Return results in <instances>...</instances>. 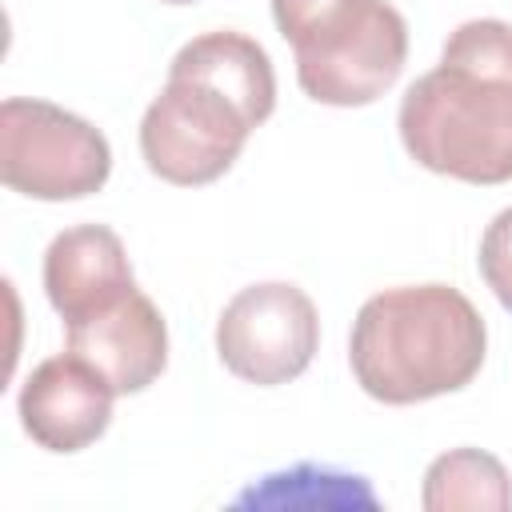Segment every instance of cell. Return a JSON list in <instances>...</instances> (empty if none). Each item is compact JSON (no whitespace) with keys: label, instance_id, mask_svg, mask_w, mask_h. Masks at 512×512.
<instances>
[{"label":"cell","instance_id":"1","mask_svg":"<svg viewBox=\"0 0 512 512\" xmlns=\"http://www.w3.org/2000/svg\"><path fill=\"white\" fill-rule=\"evenodd\" d=\"M408 156L464 184L512 180V24L464 20L400 100Z\"/></svg>","mask_w":512,"mask_h":512},{"label":"cell","instance_id":"2","mask_svg":"<svg viewBox=\"0 0 512 512\" xmlns=\"http://www.w3.org/2000/svg\"><path fill=\"white\" fill-rule=\"evenodd\" d=\"M488 328L452 284H404L368 296L356 312L348 360L356 384L380 404H416L476 380Z\"/></svg>","mask_w":512,"mask_h":512},{"label":"cell","instance_id":"3","mask_svg":"<svg viewBox=\"0 0 512 512\" xmlns=\"http://www.w3.org/2000/svg\"><path fill=\"white\" fill-rule=\"evenodd\" d=\"M272 20L316 104H372L404 72L408 24L388 0H272Z\"/></svg>","mask_w":512,"mask_h":512},{"label":"cell","instance_id":"4","mask_svg":"<svg viewBox=\"0 0 512 512\" xmlns=\"http://www.w3.org/2000/svg\"><path fill=\"white\" fill-rule=\"evenodd\" d=\"M252 128L260 120L232 92L172 64L168 84L140 120V152L160 180L196 188L236 164Z\"/></svg>","mask_w":512,"mask_h":512},{"label":"cell","instance_id":"5","mask_svg":"<svg viewBox=\"0 0 512 512\" xmlns=\"http://www.w3.org/2000/svg\"><path fill=\"white\" fill-rule=\"evenodd\" d=\"M112 148L100 128L48 104L12 96L0 104V176L32 200H80L104 188Z\"/></svg>","mask_w":512,"mask_h":512},{"label":"cell","instance_id":"6","mask_svg":"<svg viewBox=\"0 0 512 512\" xmlns=\"http://www.w3.org/2000/svg\"><path fill=\"white\" fill-rule=\"evenodd\" d=\"M320 344V316L308 292L284 280L240 288L216 324V352L224 368L248 384L276 388L296 380Z\"/></svg>","mask_w":512,"mask_h":512},{"label":"cell","instance_id":"7","mask_svg":"<svg viewBox=\"0 0 512 512\" xmlns=\"http://www.w3.org/2000/svg\"><path fill=\"white\" fill-rule=\"evenodd\" d=\"M64 348L72 356H80L88 368H96L116 396L128 392H144L168 364V328L160 308L132 288L128 296H120L116 304L68 320L64 324Z\"/></svg>","mask_w":512,"mask_h":512},{"label":"cell","instance_id":"8","mask_svg":"<svg viewBox=\"0 0 512 512\" xmlns=\"http://www.w3.org/2000/svg\"><path fill=\"white\" fill-rule=\"evenodd\" d=\"M112 384L80 356H48L20 388V424L48 452H80L112 420Z\"/></svg>","mask_w":512,"mask_h":512},{"label":"cell","instance_id":"9","mask_svg":"<svg viewBox=\"0 0 512 512\" xmlns=\"http://www.w3.org/2000/svg\"><path fill=\"white\" fill-rule=\"evenodd\" d=\"M136 288L128 252L120 236L104 224L64 228L44 252V292L48 304L68 320L92 316Z\"/></svg>","mask_w":512,"mask_h":512},{"label":"cell","instance_id":"10","mask_svg":"<svg viewBox=\"0 0 512 512\" xmlns=\"http://www.w3.org/2000/svg\"><path fill=\"white\" fill-rule=\"evenodd\" d=\"M176 68H188L212 84H220L224 92H232L260 124L272 116L276 108V72H272V60L268 52L244 36V32H204L196 40H188L176 56H172Z\"/></svg>","mask_w":512,"mask_h":512},{"label":"cell","instance_id":"11","mask_svg":"<svg viewBox=\"0 0 512 512\" xmlns=\"http://www.w3.org/2000/svg\"><path fill=\"white\" fill-rule=\"evenodd\" d=\"M424 508L428 512H508L512 508V480L504 464L480 448H452L436 456L424 472Z\"/></svg>","mask_w":512,"mask_h":512},{"label":"cell","instance_id":"12","mask_svg":"<svg viewBox=\"0 0 512 512\" xmlns=\"http://www.w3.org/2000/svg\"><path fill=\"white\" fill-rule=\"evenodd\" d=\"M236 508H376V492L360 476H344L316 464L264 476L260 488L236 496Z\"/></svg>","mask_w":512,"mask_h":512},{"label":"cell","instance_id":"13","mask_svg":"<svg viewBox=\"0 0 512 512\" xmlns=\"http://www.w3.org/2000/svg\"><path fill=\"white\" fill-rule=\"evenodd\" d=\"M480 276L492 296L512 312V208L496 212L480 240Z\"/></svg>","mask_w":512,"mask_h":512},{"label":"cell","instance_id":"14","mask_svg":"<svg viewBox=\"0 0 512 512\" xmlns=\"http://www.w3.org/2000/svg\"><path fill=\"white\" fill-rule=\"evenodd\" d=\"M164 4H196V0H164Z\"/></svg>","mask_w":512,"mask_h":512}]
</instances>
